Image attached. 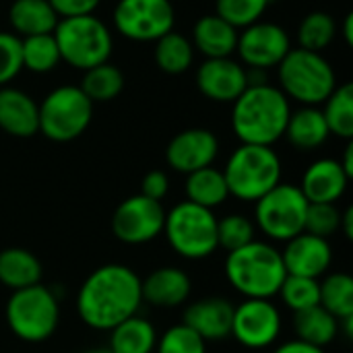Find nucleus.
Returning a JSON list of instances; mask_svg holds the SVG:
<instances>
[{
    "mask_svg": "<svg viewBox=\"0 0 353 353\" xmlns=\"http://www.w3.org/2000/svg\"><path fill=\"white\" fill-rule=\"evenodd\" d=\"M141 306V277L134 269L120 263L97 267L77 292V314L93 331H112L139 314Z\"/></svg>",
    "mask_w": 353,
    "mask_h": 353,
    "instance_id": "f257e3e1",
    "label": "nucleus"
},
{
    "mask_svg": "<svg viewBox=\"0 0 353 353\" xmlns=\"http://www.w3.org/2000/svg\"><path fill=\"white\" fill-rule=\"evenodd\" d=\"M232 105V130L240 143L273 147L283 139L292 105L279 87L248 85Z\"/></svg>",
    "mask_w": 353,
    "mask_h": 353,
    "instance_id": "f03ea898",
    "label": "nucleus"
},
{
    "mask_svg": "<svg viewBox=\"0 0 353 353\" xmlns=\"http://www.w3.org/2000/svg\"><path fill=\"white\" fill-rule=\"evenodd\" d=\"M223 271L228 283L244 300H273L288 277L281 250L259 238L238 250L228 252Z\"/></svg>",
    "mask_w": 353,
    "mask_h": 353,
    "instance_id": "7ed1b4c3",
    "label": "nucleus"
},
{
    "mask_svg": "<svg viewBox=\"0 0 353 353\" xmlns=\"http://www.w3.org/2000/svg\"><path fill=\"white\" fill-rule=\"evenodd\" d=\"M281 159L273 147L240 143L221 172L230 196L242 203H256L281 182Z\"/></svg>",
    "mask_w": 353,
    "mask_h": 353,
    "instance_id": "20e7f679",
    "label": "nucleus"
},
{
    "mask_svg": "<svg viewBox=\"0 0 353 353\" xmlns=\"http://www.w3.org/2000/svg\"><path fill=\"white\" fill-rule=\"evenodd\" d=\"M4 319L17 339L25 343H43L58 331L60 298L43 283L17 290L6 300Z\"/></svg>",
    "mask_w": 353,
    "mask_h": 353,
    "instance_id": "39448f33",
    "label": "nucleus"
},
{
    "mask_svg": "<svg viewBox=\"0 0 353 353\" xmlns=\"http://www.w3.org/2000/svg\"><path fill=\"white\" fill-rule=\"evenodd\" d=\"M279 89L302 105H321L337 87V74L329 60L304 48H292L277 66Z\"/></svg>",
    "mask_w": 353,
    "mask_h": 353,
    "instance_id": "423d86ee",
    "label": "nucleus"
},
{
    "mask_svg": "<svg viewBox=\"0 0 353 353\" xmlns=\"http://www.w3.org/2000/svg\"><path fill=\"white\" fill-rule=\"evenodd\" d=\"M163 236L170 248L186 261H203L219 250L215 211L190 201H180L165 211Z\"/></svg>",
    "mask_w": 353,
    "mask_h": 353,
    "instance_id": "0eeeda50",
    "label": "nucleus"
},
{
    "mask_svg": "<svg viewBox=\"0 0 353 353\" xmlns=\"http://www.w3.org/2000/svg\"><path fill=\"white\" fill-rule=\"evenodd\" d=\"M60 60L79 70H89L110 60L114 37L110 27L95 14L60 19L54 29Z\"/></svg>",
    "mask_w": 353,
    "mask_h": 353,
    "instance_id": "6e6552de",
    "label": "nucleus"
},
{
    "mask_svg": "<svg viewBox=\"0 0 353 353\" xmlns=\"http://www.w3.org/2000/svg\"><path fill=\"white\" fill-rule=\"evenodd\" d=\"M308 201L300 186L279 182L254 203V228L267 242H288L304 232Z\"/></svg>",
    "mask_w": 353,
    "mask_h": 353,
    "instance_id": "1a4fd4ad",
    "label": "nucleus"
},
{
    "mask_svg": "<svg viewBox=\"0 0 353 353\" xmlns=\"http://www.w3.org/2000/svg\"><path fill=\"white\" fill-rule=\"evenodd\" d=\"M93 120V101L77 85L52 89L39 103V132L54 143L79 139Z\"/></svg>",
    "mask_w": 353,
    "mask_h": 353,
    "instance_id": "9d476101",
    "label": "nucleus"
},
{
    "mask_svg": "<svg viewBox=\"0 0 353 353\" xmlns=\"http://www.w3.org/2000/svg\"><path fill=\"white\" fill-rule=\"evenodd\" d=\"M176 10L172 0H118L114 8L116 31L130 41H157L174 31Z\"/></svg>",
    "mask_w": 353,
    "mask_h": 353,
    "instance_id": "9b49d317",
    "label": "nucleus"
},
{
    "mask_svg": "<svg viewBox=\"0 0 353 353\" xmlns=\"http://www.w3.org/2000/svg\"><path fill=\"white\" fill-rule=\"evenodd\" d=\"M283 316L273 300L246 298L234 306L232 335L246 350H267L281 337Z\"/></svg>",
    "mask_w": 353,
    "mask_h": 353,
    "instance_id": "f8f14e48",
    "label": "nucleus"
},
{
    "mask_svg": "<svg viewBox=\"0 0 353 353\" xmlns=\"http://www.w3.org/2000/svg\"><path fill=\"white\" fill-rule=\"evenodd\" d=\"M165 209L159 201L143 194L124 199L112 215V234L122 244H149L163 234Z\"/></svg>",
    "mask_w": 353,
    "mask_h": 353,
    "instance_id": "ddd939ff",
    "label": "nucleus"
},
{
    "mask_svg": "<svg viewBox=\"0 0 353 353\" xmlns=\"http://www.w3.org/2000/svg\"><path fill=\"white\" fill-rule=\"evenodd\" d=\"M292 50V41L288 31L269 21H256L238 33L236 52L240 62L254 70H269L277 68L279 62Z\"/></svg>",
    "mask_w": 353,
    "mask_h": 353,
    "instance_id": "4468645a",
    "label": "nucleus"
},
{
    "mask_svg": "<svg viewBox=\"0 0 353 353\" xmlns=\"http://www.w3.org/2000/svg\"><path fill=\"white\" fill-rule=\"evenodd\" d=\"M199 91L217 103H234L248 87L246 66L230 58H205L196 68Z\"/></svg>",
    "mask_w": 353,
    "mask_h": 353,
    "instance_id": "2eb2a0df",
    "label": "nucleus"
},
{
    "mask_svg": "<svg viewBox=\"0 0 353 353\" xmlns=\"http://www.w3.org/2000/svg\"><path fill=\"white\" fill-rule=\"evenodd\" d=\"M219 155V139L207 128H186L165 147V161L178 174H192L213 165Z\"/></svg>",
    "mask_w": 353,
    "mask_h": 353,
    "instance_id": "dca6fc26",
    "label": "nucleus"
},
{
    "mask_svg": "<svg viewBox=\"0 0 353 353\" xmlns=\"http://www.w3.org/2000/svg\"><path fill=\"white\" fill-rule=\"evenodd\" d=\"M281 259L288 275L321 279L329 273L333 265V246L327 238L302 232L285 242Z\"/></svg>",
    "mask_w": 353,
    "mask_h": 353,
    "instance_id": "f3484780",
    "label": "nucleus"
},
{
    "mask_svg": "<svg viewBox=\"0 0 353 353\" xmlns=\"http://www.w3.org/2000/svg\"><path fill=\"white\" fill-rule=\"evenodd\" d=\"M234 304L228 298L209 296L186 306L182 323L192 329L205 343L223 341L232 335Z\"/></svg>",
    "mask_w": 353,
    "mask_h": 353,
    "instance_id": "a211bd4d",
    "label": "nucleus"
},
{
    "mask_svg": "<svg viewBox=\"0 0 353 353\" xmlns=\"http://www.w3.org/2000/svg\"><path fill=\"white\" fill-rule=\"evenodd\" d=\"M350 176L341 168L339 159L323 157L312 161L302 174L300 190L308 203H327L337 205L350 186Z\"/></svg>",
    "mask_w": 353,
    "mask_h": 353,
    "instance_id": "6ab92c4d",
    "label": "nucleus"
},
{
    "mask_svg": "<svg viewBox=\"0 0 353 353\" xmlns=\"http://www.w3.org/2000/svg\"><path fill=\"white\" fill-rule=\"evenodd\" d=\"M143 304H151L155 308H180L188 302L192 294V279L180 267H159L151 271L145 279H141Z\"/></svg>",
    "mask_w": 353,
    "mask_h": 353,
    "instance_id": "aec40b11",
    "label": "nucleus"
},
{
    "mask_svg": "<svg viewBox=\"0 0 353 353\" xmlns=\"http://www.w3.org/2000/svg\"><path fill=\"white\" fill-rule=\"evenodd\" d=\"M0 130L17 139L39 132V103L17 87H0Z\"/></svg>",
    "mask_w": 353,
    "mask_h": 353,
    "instance_id": "412c9836",
    "label": "nucleus"
},
{
    "mask_svg": "<svg viewBox=\"0 0 353 353\" xmlns=\"http://www.w3.org/2000/svg\"><path fill=\"white\" fill-rule=\"evenodd\" d=\"M238 29L232 27L221 17L205 14L192 27V48L205 58H230L238 46Z\"/></svg>",
    "mask_w": 353,
    "mask_h": 353,
    "instance_id": "4be33fe9",
    "label": "nucleus"
},
{
    "mask_svg": "<svg viewBox=\"0 0 353 353\" xmlns=\"http://www.w3.org/2000/svg\"><path fill=\"white\" fill-rule=\"evenodd\" d=\"M58 14L48 0H12L8 8V23L17 37H31L54 33Z\"/></svg>",
    "mask_w": 353,
    "mask_h": 353,
    "instance_id": "5701e85b",
    "label": "nucleus"
},
{
    "mask_svg": "<svg viewBox=\"0 0 353 353\" xmlns=\"http://www.w3.org/2000/svg\"><path fill=\"white\" fill-rule=\"evenodd\" d=\"M283 137L290 141L292 147H296L300 151H314L327 143L331 132H329V126L325 122L321 108L302 105L290 114Z\"/></svg>",
    "mask_w": 353,
    "mask_h": 353,
    "instance_id": "b1692460",
    "label": "nucleus"
},
{
    "mask_svg": "<svg viewBox=\"0 0 353 353\" xmlns=\"http://www.w3.org/2000/svg\"><path fill=\"white\" fill-rule=\"evenodd\" d=\"M41 277L43 265L31 250L19 246L0 250V283L10 292L41 283Z\"/></svg>",
    "mask_w": 353,
    "mask_h": 353,
    "instance_id": "393cba45",
    "label": "nucleus"
},
{
    "mask_svg": "<svg viewBox=\"0 0 353 353\" xmlns=\"http://www.w3.org/2000/svg\"><path fill=\"white\" fill-rule=\"evenodd\" d=\"M110 333V353H153L157 345V329L145 316H130L116 325Z\"/></svg>",
    "mask_w": 353,
    "mask_h": 353,
    "instance_id": "a878e982",
    "label": "nucleus"
},
{
    "mask_svg": "<svg viewBox=\"0 0 353 353\" xmlns=\"http://www.w3.org/2000/svg\"><path fill=\"white\" fill-rule=\"evenodd\" d=\"M184 194H186V201L199 207L211 209V211H215L230 199L223 172L213 165L188 174L184 182Z\"/></svg>",
    "mask_w": 353,
    "mask_h": 353,
    "instance_id": "bb28decb",
    "label": "nucleus"
},
{
    "mask_svg": "<svg viewBox=\"0 0 353 353\" xmlns=\"http://www.w3.org/2000/svg\"><path fill=\"white\" fill-rule=\"evenodd\" d=\"M294 333L296 339L325 350L329 343L335 341L341 329H339V321L319 304L294 314Z\"/></svg>",
    "mask_w": 353,
    "mask_h": 353,
    "instance_id": "cd10ccee",
    "label": "nucleus"
},
{
    "mask_svg": "<svg viewBox=\"0 0 353 353\" xmlns=\"http://www.w3.org/2000/svg\"><path fill=\"white\" fill-rule=\"evenodd\" d=\"M321 285V306L331 312L337 321L353 316V279L343 271L327 273L319 281Z\"/></svg>",
    "mask_w": 353,
    "mask_h": 353,
    "instance_id": "c85d7f7f",
    "label": "nucleus"
},
{
    "mask_svg": "<svg viewBox=\"0 0 353 353\" xmlns=\"http://www.w3.org/2000/svg\"><path fill=\"white\" fill-rule=\"evenodd\" d=\"M155 43V64L168 74H182L192 66L194 48L190 39L178 31L161 35Z\"/></svg>",
    "mask_w": 353,
    "mask_h": 353,
    "instance_id": "c756f323",
    "label": "nucleus"
},
{
    "mask_svg": "<svg viewBox=\"0 0 353 353\" xmlns=\"http://www.w3.org/2000/svg\"><path fill=\"white\" fill-rule=\"evenodd\" d=\"M81 91L93 101H112L124 89V72L110 60L85 70L81 81Z\"/></svg>",
    "mask_w": 353,
    "mask_h": 353,
    "instance_id": "7c9ffc66",
    "label": "nucleus"
},
{
    "mask_svg": "<svg viewBox=\"0 0 353 353\" xmlns=\"http://www.w3.org/2000/svg\"><path fill=\"white\" fill-rule=\"evenodd\" d=\"M325 122L329 126V132L352 141L353 139V85L343 83L337 85L335 91L325 99L323 108Z\"/></svg>",
    "mask_w": 353,
    "mask_h": 353,
    "instance_id": "2f4dec72",
    "label": "nucleus"
},
{
    "mask_svg": "<svg viewBox=\"0 0 353 353\" xmlns=\"http://www.w3.org/2000/svg\"><path fill=\"white\" fill-rule=\"evenodd\" d=\"M21 60H23V68H27L35 74L52 72L62 62L52 33L23 37L21 39Z\"/></svg>",
    "mask_w": 353,
    "mask_h": 353,
    "instance_id": "473e14b6",
    "label": "nucleus"
},
{
    "mask_svg": "<svg viewBox=\"0 0 353 353\" xmlns=\"http://www.w3.org/2000/svg\"><path fill=\"white\" fill-rule=\"evenodd\" d=\"M335 35H337L335 19L325 10H314V12L306 14L298 27L300 48L319 52V54H323V50H327L333 43Z\"/></svg>",
    "mask_w": 353,
    "mask_h": 353,
    "instance_id": "72a5a7b5",
    "label": "nucleus"
},
{
    "mask_svg": "<svg viewBox=\"0 0 353 353\" xmlns=\"http://www.w3.org/2000/svg\"><path fill=\"white\" fill-rule=\"evenodd\" d=\"M256 240L254 221L242 213H228L217 217V246L225 252L238 250Z\"/></svg>",
    "mask_w": 353,
    "mask_h": 353,
    "instance_id": "f704fd0d",
    "label": "nucleus"
},
{
    "mask_svg": "<svg viewBox=\"0 0 353 353\" xmlns=\"http://www.w3.org/2000/svg\"><path fill=\"white\" fill-rule=\"evenodd\" d=\"M321 279H310V277H298V275H288L285 281L279 288V298L281 302L296 314L302 310H308L312 306H319L321 302Z\"/></svg>",
    "mask_w": 353,
    "mask_h": 353,
    "instance_id": "c9c22d12",
    "label": "nucleus"
},
{
    "mask_svg": "<svg viewBox=\"0 0 353 353\" xmlns=\"http://www.w3.org/2000/svg\"><path fill=\"white\" fill-rule=\"evenodd\" d=\"M271 0H215V14L238 31L261 21Z\"/></svg>",
    "mask_w": 353,
    "mask_h": 353,
    "instance_id": "e433bc0d",
    "label": "nucleus"
},
{
    "mask_svg": "<svg viewBox=\"0 0 353 353\" xmlns=\"http://www.w3.org/2000/svg\"><path fill=\"white\" fill-rule=\"evenodd\" d=\"M153 353H207V343L184 323L165 329L157 337Z\"/></svg>",
    "mask_w": 353,
    "mask_h": 353,
    "instance_id": "4c0bfd02",
    "label": "nucleus"
},
{
    "mask_svg": "<svg viewBox=\"0 0 353 353\" xmlns=\"http://www.w3.org/2000/svg\"><path fill=\"white\" fill-rule=\"evenodd\" d=\"M339 230H341V209L337 205H327V203L308 205L304 232L329 240L331 236L339 234Z\"/></svg>",
    "mask_w": 353,
    "mask_h": 353,
    "instance_id": "58836bf2",
    "label": "nucleus"
},
{
    "mask_svg": "<svg viewBox=\"0 0 353 353\" xmlns=\"http://www.w3.org/2000/svg\"><path fill=\"white\" fill-rule=\"evenodd\" d=\"M21 70V37L12 31H0V87H6Z\"/></svg>",
    "mask_w": 353,
    "mask_h": 353,
    "instance_id": "ea45409f",
    "label": "nucleus"
},
{
    "mask_svg": "<svg viewBox=\"0 0 353 353\" xmlns=\"http://www.w3.org/2000/svg\"><path fill=\"white\" fill-rule=\"evenodd\" d=\"M58 14V19H70V17H85L93 14L101 0H48Z\"/></svg>",
    "mask_w": 353,
    "mask_h": 353,
    "instance_id": "a19ab883",
    "label": "nucleus"
},
{
    "mask_svg": "<svg viewBox=\"0 0 353 353\" xmlns=\"http://www.w3.org/2000/svg\"><path fill=\"white\" fill-rule=\"evenodd\" d=\"M170 192V178L163 170H153L149 172L143 182H141V194L153 201H163L165 194Z\"/></svg>",
    "mask_w": 353,
    "mask_h": 353,
    "instance_id": "79ce46f5",
    "label": "nucleus"
},
{
    "mask_svg": "<svg viewBox=\"0 0 353 353\" xmlns=\"http://www.w3.org/2000/svg\"><path fill=\"white\" fill-rule=\"evenodd\" d=\"M271 353H325V350L310 345L306 341H300V339H290V341L279 343Z\"/></svg>",
    "mask_w": 353,
    "mask_h": 353,
    "instance_id": "37998d69",
    "label": "nucleus"
},
{
    "mask_svg": "<svg viewBox=\"0 0 353 353\" xmlns=\"http://www.w3.org/2000/svg\"><path fill=\"white\" fill-rule=\"evenodd\" d=\"M345 240H352L353 238V209L347 207L345 211H341V230H339Z\"/></svg>",
    "mask_w": 353,
    "mask_h": 353,
    "instance_id": "c03bdc74",
    "label": "nucleus"
},
{
    "mask_svg": "<svg viewBox=\"0 0 353 353\" xmlns=\"http://www.w3.org/2000/svg\"><path fill=\"white\" fill-rule=\"evenodd\" d=\"M339 163H341V168L345 170V174L352 178L353 176V145L350 143L347 147H345V153H343V159H339Z\"/></svg>",
    "mask_w": 353,
    "mask_h": 353,
    "instance_id": "a18cd8bd",
    "label": "nucleus"
},
{
    "mask_svg": "<svg viewBox=\"0 0 353 353\" xmlns=\"http://www.w3.org/2000/svg\"><path fill=\"white\" fill-rule=\"evenodd\" d=\"M343 37H345V43L352 46L353 43V14L350 12L345 17V23H343Z\"/></svg>",
    "mask_w": 353,
    "mask_h": 353,
    "instance_id": "49530a36",
    "label": "nucleus"
},
{
    "mask_svg": "<svg viewBox=\"0 0 353 353\" xmlns=\"http://www.w3.org/2000/svg\"><path fill=\"white\" fill-rule=\"evenodd\" d=\"M81 353H110V350L108 347H93V350H87V352Z\"/></svg>",
    "mask_w": 353,
    "mask_h": 353,
    "instance_id": "de8ad7c7",
    "label": "nucleus"
}]
</instances>
